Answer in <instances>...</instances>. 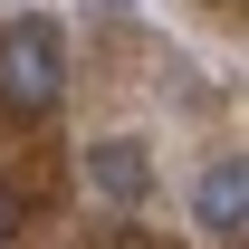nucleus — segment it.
<instances>
[{"label": "nucleus", "instance_id": "nucleus-1", "mask_svg": "<svg viewBox=\"0 0 249 249\" xmlns=\"http://www.w3.org/2000/svg\"><path fill=\"white\" fill-rule=\"evenodd\" d=\"M67 87V38L48 19H10L0 29V106L10 115H48Z\"/></svg>", "mask_w": 249, "mask_h": 249}, {"label": "nucleus", "instance_id": "nucleus-2", "mask_svg": "<svg viewBox=\"0 0 249 249\" xmlns=\"http://www.w3.org/2000/svg\"><path fill=\"white\" fill-rule=\"evenodd\" d=\"M192 220H201L211 240H240V230H249V163L240 154H220L211 173L192 182Z\"/></svg>", "mask_w": 249, "mask_h": 249}, {"label": "nucleus", "instance_id": "nucleus-3", "mask_svg": "<svg viewBox=\"0 0 249 249\" xmlns=\"http://www.w3.org/2000/svg\"><path fill=\"white\" fill-rule=\"evenodd\" d=\"M87 182L106 192V201H144V192H154V154H144L134 134H106V144H87Z\"/></svg>", "mask_w": 249, "mask_h": 249}, {"label": "nucleus", "instance_id": "nucleus-4", "mask_svg": "<svg viewBox=\"0 0 249 249\" xmlns=\"http://www.w3.org/2000/svg\"><path fill=\"white\" fill-rule=\"evenodd\" d=\"M10 230H19V201H10V192H0V249H10Z\"/></svg>", "mask_w": 249, "mask_h": 249}]
</instances>
